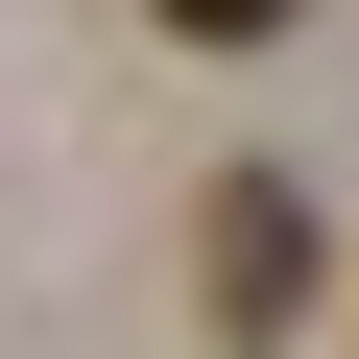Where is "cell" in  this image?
Here are the masks:
<instances>
[{"label": "cell", "mask_w": 359, "mask_h": 359, "mask_svg": "<svg viewBox=\"0 0 359 359\" xmlns=\"http://www.w3.org/2000/svg\"><path fill=\"white\" fill-rule=\"evenodd\" d=\"M192 240H216V335H287L311 311V192H287V168H216Z\"/></svg>", "instance_id": "cell-1"}, {"label": "cell", "mask_w": 359, "mask_h": 359, "mask_svg": "<svg viewBox=\"0 0 359 359\" xmlns=\"http://www.w3.org/2000/svg\"><path fill=\"white\" fill-rule=\"evenodd\" d=\"M168 25H192V48H264V25H311V0H168Z\"/></svg>", "instance_id": "cell-2"}]
</instances>
